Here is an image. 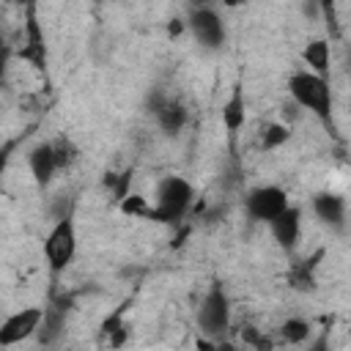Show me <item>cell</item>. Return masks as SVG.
I'll return each mask as SVG.
<instances>
[{"label":"cell","mask_w":351,"mask_h":351,"mask_svg":"<svg viewBox=\"0 0 351 351\" xmlns=\"http://www.w3.org/2000/svg\"><path fill=\"white\" fill-rule=\"evenodd\" d=\"M288 206H291V197L277 184L252 186L244 195V214L250 222H258V225H271Z\"/></svg>","instance_id":"obj_5"},{"label":"cell","mask_w":351,"mask_h":351,"mask_svg":"<svg viewBox=\"0 0 351 351\" xmlns=\"http://www.w3.org/2000/svg\"><path fill=\"white\" fill-rule=\"evenodd\" d=\"M195 321H197L200 337H206L211 343L225 340V335L230 329V299H228L222 282H211L208 285V291L203 293V299L197 304Z\"/></svg>","instance_id":"obj_3"},{"label":"cell","mask_w":351,"mask_h":351,"mask_svg":"<svg viewBox=\"0 0 351 351\" xmlns=\"http://www.w3.org/2000/svg\"><path fill=\"white\" fill-rule=\"evenodd\" d=\"M241 343L250 346L252 351H274V340L269 335H263V329H258V326H244Z\"/></svg>","instance_id":"obj_22"},{"label":"cell","mask_w":351,"mask_h":351,"mask_svg":"<svg viewBox=\"0 0 351 351\" xmlns=\"http://www.w3.org/2000/svg\"><path fill=\"white\" fill-rule=\"evenodd\" d=\"M348 69H351V66H348Z\"/></svg>","instance_id":"obj_26"},{"label":"cell","mask_w":351,"mask_h":351,"mask_svg":"<svg viewBox=\"0 0 351 351\" xmlns=\"http://www.w3.org/2000/svg\"><path fill=\"white\" fill-rule=\"evenodd\" d=\"M27 167H30V176L36 181L38 189H47L58 173V162H55V151H52V140H44V143H36L30 151H27Z\"/></svg>","instance_id":"obj_11"},{"label":"cell","mask_w":351,"mask_h":351,"mask_svg":"<svg viewBox=\"0 0 351 351\" xmlns=\"http://www.w3.org/2000/svg\"><path fill=\"white\" fill-rule=\"evenodd\" d=\"M244 121H247L244 88H241V82H236L233 90H230V96H228V101L222 104V123H225V132H228L230 137H236L239 129L244 126Z\"/></svg>","instance_id":"obj_15"},{"label":"cell","mask_w":351,"mask_h":351,"mask_svg":"<svg viewBox=\"0 0 351 351\" xmlns=\"http://www.w3.org/2000/svg\"><path fill=\"white\" fill-rule=\"evenodd\" d=\"M129 181H132V170H123V173H107L104 176V186L112 192V197L121 203L123 197H129Z\"/></svg>","instance_id":"obj_20"},{"label":"cell","mask_w":351,"mask_h":351,"mask_svg":"<svg viewBox=\"0 0 351 351\" xmlns=\"http://www.w3.org/2000/svg\"><path fill=\"white\" fill-rule=\"evenodd\" d=\"M151 112H154L156 126H159L162 134H167V137L181 134L184 126L189 123V110H186L181 101H176V99H170V96H162V93H154V96H151Z\"/></svg>","instance_id":"obj_9"},{"label":"cell","mask_w":351,"mask_h":351,"mask_svg":"<svg viewBox=\"0 0 351 351\" xmlns=\"http://www.w3.org/2000/svg\"><path fill=\"white\" fill-rule=\"evenodd\" d=\"M118 208H121V214H126V217H140V219H148L151 203H148V197H143V195L132 192L129 197H123V200L118 203Z\"/></svg>","instance_id":"obj_21"},{"label":"cell","mask_w":351,"mask_h":351,"mask_svg":"<svg viewBox=\"0 0 351 351\" xmlns=\"http://www.w3.org/2000/svg\"><path fill=\"white\" fill-rule=\"evenodd\" d=\"M16 58L30 63L38 74H47V38L41 30V22L36 16V8H27L25 16V30H22V47L16 49Z\"/></svg>","instance_id":"obj_8"},{"label":"cell","mask_w":351,"mask_h":351,"mask_svg":"<svg viewBox=\"0 0 351 351\" xmlns=\"http://www.w3.org/2000/svg\"><path fill=\"white\" fill-rule=\"evenodd\" d=\"M277 337H280V343H285V346H302V343H307V340L313 337V324H310L307 318L291 315V318H285V321L280 324Z\"/></svg>","instance_id":"obj_17"},{"label":"cell","mask_w":351,"mask_h":351,"mask_svg":"<svg viewBox=\"0 0 351 351\" xmlns=\"http://www.w3.org/2000/svg\"><path fill=\"white\" fill-rule=\"evenodd\" d=\"M41 321H44V307H22V310L11 313L0 324V346L8 348V346L36 337L41 329Z\"/></svg>","instance_id":"obj_7"},{"label":"cell","mask_w":351,"mask_h":351,"mask_svg":"<svg viewBox=\"0 0 351 351\" xmlns=\"http://www.w3.org/2000/svg\"><path fill=\"white\" fill-rule=\"evenodd\" d=\"M310 208L326 228H332V230L346 228V200L337 192H329V189L315 192L313 200H310Z\"/></svg>","instance_id":"obj_12"},{"label":"cell","mask_w":351,"mask_h":351,"mask_svg":"<svg viewBox=\"0 0 351 351\" xmlns=\"http://www.w3.org/2000/svg\"><path fill=\"white\" fill-rule=\"evenodd\" d=\"M269 233H271V239L277 241V247H280L285 255H291V252L296 250V244H299V236H302V208L291 203V206L269 225Z\"/></svg>","instance_id":"obj_10"},{"label":"cell","mask_w":351,"mask_h":351,"mask_svg":"<svg viewBox=\"0 0 351 351\" xmlns=\"http://www.w3.org/2000/svg\"><path fill=\"white\" fill-rule=\"evenodd\" d=\"M77 255V228H74V217H63L55 219V225L49 228L47 239H44V258L49 271L58 277L60 271H66L71 266Z\"/></svg>","instance_id":"obj_4"},{"label":"cell","mask_w":351,"mask_h":351,"mask_svg":"<svg viewBox=\"0 0 351 351\" xmlns=\"http://www.w3.org/2000/svg\"><path fill=\"white\" fill-rule=\"evenodd\" d=\"M52 151H55L58 170H69V167H74L77 159H80V145H77L71 137H66V134H60V137L52 140Z\"/></svg>","instance_id":"obj_18"},{"label":"cell","mask_w":351,"mask_h":351,"mask_svg":"<svg viewBox=\"0 0 351 351\" xmlns=\"http://www.w3.org/2000/svg\"><path fill=\"white\" fill-rule=\"evenodd\" d=\"M302 60L307 63V71L329 80V71H332V44H329V38L307 41L304 49H302Z\"/></svg>","instance_id":"obj_14"},{"label":"cell","mask_w":351,"mask_h":351,"mask_svg":"<svg viewBox=\"0 0 351 351\" xmlns=\"http://www.w3.org/2000/svg\"><path fill=\"white\" fill-rule=\"evenodd\" d=\"M321 255H324V252H315L313 258L299 261V263L291 266V271H288V285H291L293 291H304V293H307V291H315V269H318Z\"/></svg>","instance_id":"obj_16"},{"label":"cell","mask_w":351,"mask_h":351,"mask_svg":"<svg viewBox=\"0 0 351 351\" xmlns=\"http://www.w3.org/2000/svg\"><path fill=\"white\" fill-rule=\"evenodd\" d=\"M307 351H332V343H329V329H324L321 335L310 337V343H307Z\"/></svg>","instance_id":"obj_24"},{"label":"cell","mask_w":351,"mask_h":351,"mask_svg":"<svg viewBox=\"0 0 351 351\" xmlns=\"http://www.w3.org/2000/svg\"><path fill=\"white\" fill-rule=\"evenodd\" d=\"M291 140V129L285 123H269L261 132V148L263 151H277L280 145H285Z\"/></svg>","instance_id":"obj_19"},{"label":"cell","mask_w":351,"mask_h":351,"mask_svg":"<svg viewBox=\"0 0 351 351\" xmlns=\"http://www.w3.org/2000/svg\"><path fill=\"white\" fill-rule=\"evenodd\" d=\"M214 351H239V348H236L230 340H217V343H214Z\"/></svg>","instance_id":"obj_25"},{"label":"cell","mask_w":351,"mask_h":351,"mask_svg":"<svg viewBox=\"0 0 351 351\" xmlns=\"http://www.w3.org/2000/svg\"><path fill=\"white\" fill-rule=\"evenodd\" d=\"M288 96L293 99V104L299 110L310 112L321 126L335 132V96H332L329 80H324L307 69H299L288 77Z\"/></svg>","instance_id":"obj_1"},{"label":"cell","mask_w":351,"mask_h":351,"mask_svg":"<svg viewBox=\"0 0 351 351\" xmlns=\"http://www.w3.org/2000/svg\"><path fill=\"white\" fill-rule=\"evenodd\" d=\"M66 310L63 304H47L44 307V321H41V329L36 335V340L44 346V348H52L60 343L63 332H66Z\"/></svg>","instance_id":"obj_13"},{"label":"cell","mask_w":351,"mask_h":351,"mask_svg":"<svg viewBox=\"0 0 351 351\" xmlns=\"http://www.w3.org/2000/svg\"><path fill=\"white\" fill-rule=\"evenodd\" d=\"M126 307H129V299L126 302H121L104 321H101V335L104 337H112V335H118V332H123L126 329V321H123V315H126Z\"/></svg>","instance_id":"obj_23"},{"label":"cell","mask_w":351,"mask_h":351,"mask_svg":"<svg viewBox=\"0 0 351 351\" xmlns=\"http://www.w3.org/2000/svg\"><path fill=\"white\" fill-rule=\"evenodd\" d=\"M192 200H195V186L184 176H165L156 184L148 219L159 225H178L192 208Z\"/></svg>","instance_id":"obj_2"},{"label":"cell","mask_w":351,"mask_h":351,"mask_svg":"<svg viewBox=\"0 0 351 351\" xmlns=\"http://www.w3.org/2000/svg\"><path fill=\"white\" fill-rule=\"evenodd\" d=\"M186 27L189 33L195 36V41L208 49V52H217L225 47L228 41V27H225V19L217 8L211 5H192L189 14H186Z\"/></svg>","instance_id":"obj_6"}]
</instances>
